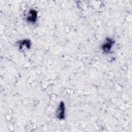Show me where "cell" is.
<instances>
[{
    "label": "cell",
    "instance_id": "obj_4",
    "mask_svg": "<svg viewBox=\"0 0 132 132\" xmlns=\"http://www.w3.org/2000/svg\"><path fill=\"white\" fill-rule=\"evenodd\" d=\"M25 45V46L28 48H30V41L29 40H23V41L21 42V43H20V45L21 46H22L23 45Z\"/></svg>",
    "mask_w": 132,
    "mask_h": 132
},
{
    "label": "cell",
    "instance_id": "obj_1",
    "mask_svg": "<svg viewBox=\"0 0 132 132\" xmlns=\"http://www.w3.org/2000/svg\"><path fill=\"white\" fill-rule=\"evenodd\" d=\"M65 106L63 102H61L56 110V117L62 120L65 118Z\"/></svg>",
    "mask_w": 132,
    "mask_h": 132
},
{
    "label": "cell",
    "instance_id": "obj_2",
    "mask_svg": "<svg viewBox=\"0 0 132 132\" xmlns=\"http://www.w3.org/2000/svg\"><path fill=\"white\" fill-rule=\"evenodd\" d=\"M106 42L102 45V50L105 53H108L109 52L112 44L114 43V41L110 38H107Z\"/></svg>",
    "mask_w": 132,
    "mask_h": 132
},
{
    "label": "cell",
    "instance_id": "obj_3",
    "mask_svg": "<svg viewBox=\"0 0 132 132\" xmlns=\"http://www.w3.org/2000/svg\"><path fill=\"white\" fill-rule=\"evenodd\" d=\"M37 18V12L33 9L29 10V15L28 16L27 20L29 22L35 23Z\"/></svg>",
    "mask_w": 132,
    "mask_h": 132
}]
</instances>
